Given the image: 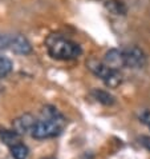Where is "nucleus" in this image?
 <instances>
[{
  "mask_svg": "<svg viewBox=\"0 0 150 159\" xmlns=\"http://www.w3.org/2000/svg\"><path fill=\"white\" fill-rule=\"evenodd\" d=\"M35 123H36V119L33 118V115L24 114V115H20L19 118H16L14 123H12V126H14V130L17 134L23 135V134H28V132L32 131Z\"/></svg>",
  "mask_w": 150,
  "mask_h": 159,
  "instance_id": "423d86ee",
  "label": "nucleus"
},
{
  "mask_svg": "<svg viewBox=\"0 0 150 159\" xmlns=\"http://www.w3.org/2000/svg\"><path fill=\"white\" fill-rule=\"evenodd\" d=\"M123 54V61H125V67L131 70H140L144 68L148 63L146 54L144 52L142 48L137 46H130L122 50Z\"/></svg>",
  "mask_w": 150,
  "mask_h": 159,
  "instance_id": "20e7f679",
  "label": "nucleus"
},
{
  "mask_svg": "<svg viewBox=\"0 0 150 159\" xmlns=\"http://www.w3.org/2000/svg\"><path fill=\"white\" fill-rule=\"evenodd\" d=\"M92 96L97 100L100 102L101 104L104 106H113L116 103V98L110 94V92L105 91V90H98V88H94V90H92Z\"/></svg>",
  "mask_w": 150,
  "mask_h": 159,
  "instance_id": "1a4fd4ad",
  "label": "nucleus"
},
{
  "mask_svg": "<svg viewBox=\"0 0 150 159\" xmlns=\"http://www.w3.org/2000/svg\"><path fill=\"white\" fill-rule=\"evenodd\" d=\"M65 123L61 122H55V120H49V119H39L35 123L31 135L35 139H49V138H55V136L60 135L63 131Z\"/></svg>",
  "mask_w": 150,
  "mask_h": 159,
  "instance_id": "7ed1b4c3",
  "label": "nucleus"
},
{
  "mask_svg": "<svg viewBox=\"0 0 150 159\" xmlns=\"http://www.w3.org/2000/svg\"><path fill=\"white\" fill-rule=\"evenodd\" d=\"M0 92H2V86H0Z\"/></svg>",
  "mask_w": 150,
  "mask_h": 159,
  "instance_id": "a211bd4d",
  "label": "nucleus"
},
{
  "mask_svg": "<svg viewBox=\"0 0 150 159\" xmlns=\"http://www.w3.org/2000/svg\"><path fill=\"white\" fill-rule=\"evenodd\" d=\"M45 44L48 54L57 60H72L78 58L82 54L81 47L77 43L69 40V39H65L61 35H49Z\"/></svg>",
  "mask_w": 150,
  "mask_h": 159,
  "instance_id": "f257e3e1",
  "label": "nucleus"
},
{
  "mask_svg": "<svg viewBox=\"0 0 150 159\" xmlns=\"http://www.w3.org/2000/svg\"><path fill=\"white\" fill-rule=\"evenodd\" d=\"M14 70V63L7 56H0V78H6Z\"/></svg>",
  "mask_w": 150,
  "mask_h": 159,
  "instance_id": "ddd939ff",
  "label": "nucleus"
},
{
  "mask_svg": "<svg viewBox=\"0 0 150 159\" xmlns=\"http://www.w3.org/2000/svg\"><path fill=\"white\" fill-rule=\"evenodd\" d=\"M41 118L43 119H49V120H55V122H61L65 123V118L63 116L59 110L53 106H45L41 110Z\"/></svg>",
  "mask_w": 150,
  "mask_h": 159,
  "instance_id": "9d476101",
  "label": "nucleus"
},
{
  "mask_svg": "<svg viewBox=\"0 0 150 159\" xmlns=\"http://www.w3.org/2000/svg\"><path fill=\"white\" fill-rule=\"evenodd\" d=\"M10 46H11V36L0 34V50H4V48H10Z\"/></svg>",
  "mask_w": 150,
  "mask_h": 159,
  "instance_id": "2eb2a0df",
  "label": "nucleus"
},
{
  "mask_svg": "<svg viewBox=\"0 0 150 159\" xmlns=\"http://www.w3.org/2000/svg\"><path fill=\"white\" fill-rule=\"evenodd\" d=\"M86 67L93 72L97 78L104 82L108 88H117L122 83V75L118 70L108 67L104 61H98L96 59H90L86 63Z\"/></svg>",
  "mask_w": 150,
  "mask_h": 159,
  "instance_id": "f03ea898",
  "label": "nucleus"
},
{
  "mask_svg": "<svg viewBox=\"0 0 150 159\" xmlns=\"http://www.w3.org/2000/svg\"><path fill=\"white\" fill-rule=\"evenodd\" d=\"M105 8L110 14L116 16H125L127 12L125 3L121 2V0H108V2H105Z\"/></svg>",
  "mask_w": 150,
  "mask_h": 159,
  "instance_id": "6e6552de",
  "label": "nucleus"
},
{
  "mask_svg": "<svg viewBox=\"0 0 150 159\" xmlns=\"http://www.w3.org/2000/svg\"><path fill=\"white\" fill-rule=\"evenodd\" d=\"M11 155L14 157V159H27L29 150L24 143H16L14 146H11Z\"/></svg>",
  "mask_w": 150,
  "mask_h": 159,
  "instance_id": "9b49d317",
  "label": "nucleus"
},
{
  "mask_svg": "<svg viewBox=\"0 0 150 159\" xmlns=\"http://www.w3.org/2000/svg\"><path fill=\"white\" fill-rule=\"evenodd\" d=\"M43 159H55V158H51V157H48V158H43Z\"/></svg>",
  "mask_w": 150,
  "mask_h": 159,
  "instance_id": "f3484780",
  "label": "nucleus"
},
{
  "mask_svg": "<svg viewBox=\"0 0 150 159\" xmlns=\"http://www.w3.org/2000/svg\"><path fill=\"white\" fill-rule=\"evenodd\" d=\"M19 138H20V135L17 134L15 130H3L0 132V139L6 144L10 146V147L16 143H19Z\"/></svg>",
  "mask_w": 150,
  "mask_h": 159,
  "instance_id": "f8f14e48",
  "label": "nucleus"
},
{
  "mask_svg": "<svg viewBox=\"0 0 150 159\" xmlns=\"http://www.w3.org/2000/svg\"><path fill=\"white\" fill-rule=\"evenodd\" d=\"M10 48L19 55H28L32 52V44L24 35H12L11 36V46Z\"/></svg>",
  "mask_w": 150,
  "mask_h": 159,
  "instance_id": "39448f33",
  "label": "nucleus"
},
{
  "mask_svg": "<svg viewBox=\"0 0 150 159\" xmlns=\"http://www.w3.org/2000/svg\"><path fill=\"white\" fill-rule=\"evenodd\" d=\"M104 63L110 68L118 70L125 67V61H123V54L122 50H117V48H112L109 50L104 56Z\"/></svg>",
  "mask_w": 150,
  "mask_h": 159,
  "instance_id": "0eeeda50",
  "label": "nucleus"
},
{
  "mask_svg": "<svg viewBox=\"0 0 150 159\" xmlns=\"http://www.w3.org/2000/svg\"><path fill=\"white\" fill-rule=\"evenodd\" d=\"M140 120L142 122L145 126H148V129L150 130V111L149 110H144V111L140 114Z\"/></svg>",
  "mask_w": 150,
  "mask_h": 159,
  "instance_id": "4468645a",
  "label": "nucleus"
},
{
  "mask_svg": "<svg viewBox=\"0 0 150 159\" xmlns=\"http://www.w3.org/2000/svg\"><path fill=\"white\" fill-rule=\"evenodd\" d=\"M140 143L142 144L144 147L148 150V151H150V136H146V135L141 136V138H140Z\"/></svg>",
  "mask_w": 150,
  "mask_h": 159,
  "instance_id": "dca6fc26",
  "label": "nucleus"
}]
</instances>
